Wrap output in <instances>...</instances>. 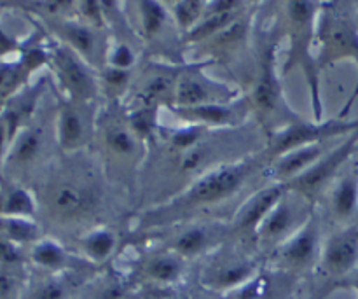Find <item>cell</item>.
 Masks as SVG:
<instances>
[{"label": "cell", "mask_w": 358, "mask_h": 299, "mask_svg": "<svg viewBox=\"0 0 358 299\" xmlns=\"http://www.w3.org/2000/svg\"><path fill=\"white\" fill-rule=\"evenodd\" d=\"M268 163L266 151L262 149L206 172L166 202L136 210L131 219L129 238L166 230L187 221L203 219L212 210L240 195L250 182L262 179Z\"/></svg>", "instance_id": "obj_1"}, {"label": "cell", "mask_w": 358, "mask_h": 299, "mask_svg": "<svg viewBox=\"0 0 358 299\" xmlns=\"http://www.w3.org/2000/svg\"><path fill=\"white\" fill-rule=\"evenodd\" d=\"M287 191H289L287 184H275V182H266L264 186L252 191L238 205L229 219L234 240L245 242L254 247L255 231Z\"/></svg>", "instance_id": "obj_23"}, {"label": "cell", "mask_w": 358, "mask_h": 299, "mask_svg": "<svg viewBox=\"0 0 358 299\" xmlns=\"http://www.w3.org/2000/svg\"><path fill=\"white\" fill-rule=\"evenodd\" d=\"M44 147V132L38 128H27L17 135L13 149V161L17 165H30L37 160Z\"/></svg>", "instance_id": "obj_35"}, {"label": "cell", "mask_w": 358, "mask_h": 299, "mask_svg": "<svg viewBox=\"0 0 358 299\" xmlns=\"http://www.w3.org/2000/svg\"><path fill=\"white\" fill-rule=\"evenodd\" d=\"M254 4L255 2H245V0H206L205 18L199 21L194 30L189 32L184 37L185 53H187V49L208 41L213 35L229 27L236 18L247 13Z\"/></svg>", "instance_id": "obj_25"}, {"label": "cell", "mask_w": 358, "mask_h": 299, "mask_svg": "<svg viewBox=\"0 0 358 299\" xmlns=\"http://www.w3.org/2000/svg\"><path fill=\"white\" fill-rule=\"evenodd\" d=\"M358 132V119H339L338 116L324 121H301L292 123L278 132L271 133L266 139V156L268 161L276 160L282 154L290 153L294 149L315 144L334 142V140L346 139L352 133Z\"/></svg>", "instance_id": "obj_12"}, {"label": "cell", "mask_w": 358, "mask_h": 299, "mask_svg": "<svg viewBox=\"0 0 358 299\" xmlns=\"http://www.w3.org/2000/svg\"><path fill=\"white\" fill-rule=\"evenodd\" d=\"M124 272L138 287L173 291L185 282L187 261L166 249L147 245Z\"/></svg>", "instance_id": "obj_18"}, {"label": "cell", "mask_w": 358, "mask_h": 299, "mask_svg": "<svg viewBox=\"0 0 358 299\" xmlns=\"http://www.w3.org/2000/svg\"><path fill=\"white\" fill-rule=\"evenodd\" d=\"M334 146V142L315 144V146L299 147V149H294L290 153L282 154L276 160L269 161L268 167L262 172V179H264V182L289 184L290 181H294L301 174H304L311 165L317 163Z\"/></svg>", "instance_id": "obj_28"}, {"label": "cell", "mask_w": 358, "mask_h": 299, "mask_svg": "<svg viewBox=\"0 0 358 299\" xmlns=\"http://www.w3.org/2000/svg\"><path fill=\"white\" fill-rule=\"evenodd\" d=\"M261 6L262 4L255 2L247 13L236 18L222 32L187 49V51L196 53V58L192 62H206L212 67H226L233 74L250 51L255 30H257Z\"/></svg>", "instance_id": "obj_10"}, {"label": "cell", "mask_w": 358, "mask_h": 299, "mask_svg": "<svg viewBox=\"0 0 358 299\" xmlns=\"http://www.w3.org/2000/svg\"><path fill=\"white\" fill-rule=\"evenodd\" d=\"M20 284L10 272H0V299H20Z\"/></svg>", "instance_id": "obj_38"}, {"label": "cell", "mask_w": 358, "mask_h": 299, "mask_svg": "<svg viewBox=\"0 0 358 299\" xmlns=\"http://www.w3.org/2000/svg\"><path fill=\"white\" fill-rule=\"evenodd\" d=\"M30 259L45 270L49 275H62V273H98L103 268H96L86 259L80 258L69 247L59 244L52 238H41L31 245Z\"/></svg>", "instance_id": "obj_24"}, {"label": "cell", "mask_w": 358, "mask_h": 299, "mask_svg": "<svg viewBox=\"0 0 358 299\" xmlns=\"http://www.w3.org/2000/svg\"><path fill=\"white\" fill-rule=\"evenodd\" d=\"M48 63L58 79L63 97L80 102H100L98 72L93 67L58 41L48 49Z\"/></svg>", "instance_id": "obj_20"}, {"label": "cell", "mask_w": 358, "mask_h": 299, "mask_svg": "<svg viewBox=\"0 0 358 299\" xmlns=\"http://www.w3.org/2000/svg\"><path fill=\"white\" fill-rule=\"evenodd\" d=\"M126 14L143 44L145 58L168 63H185L184 37L178 32L166 2L136 0L124 2Z\"/></svg>", "instance_id": "obj_8"}, {"label": "cell", "mask_w": 358, "mask_h": 299, "mask_svg": "<svg viewBox=\"0 0 358 299\" xmlns=\"http://www.w3.org/2000/svg\"><path fill=\"white\" fill-rule=\"evenodd\" d=\"M317 210V205L310 200L287 191L255 231L254 249L264 259L269 252L299 231Z\"/></svg>", "instance_id": "obj_15"}, {"label": "cell", "mask_w": 358, "mask_h": 299, "mask_svg": "<svg viewBox=\"0 0 358 299\" xmlns=\"http://www.w3.org/2000/svg\"><path fill=\"white\" fill-rule=\"evenodd\" d=\"M206 67L212 65L206 62H192V60H189L185 69L182 70L180 77H178L173 105L170 109L224 104V102L236 100L243 95L238 84H231L226 83V81L210 77L206 74Z\"/></svg>", "instance_id": "obj_19"}, {"label": "cell", "mask_w": 358, "mask_h": 299, "mask_svg": "<svg viewBox=\"0 0 358 299\" xmlns=\"http://www.w3.org/2000/svg\"><path fill=\"white\" fill-rule=\"evenodd\" d=\"M101 102H80L58 93L55 116L56 146L65 156L91 149Z\"/></svg>", "instance_id": "obj_13"}, {"label": "cell", "mask_w": 358, "mask_h": 299, "mask_svg": "<svg viewBox=\"0 0 358 299\" xmlns=\"http://www.w3.org/2000/svg\"><path fill=\"white\" fill-rule=\"evenodd\" d=\"M173 299H220L215 294L208 293L206 289H203L198 282H194L192 286L187 284H182L177 289L173 291Z\"/></svg>", "instance_id": "obj_37"}, {"label": "cell", "mask_w": 358, "mask_h": 299, "mask_svg": "<svg viewBox=\"0 0 358 299\" xmlns=\"http://www.w3.org/2000/svg\"><path fill=\"white\" fill-rule=\"evenodd\" d=\"M70 161L45 184L42 198L49 219L59 228L76 230L77 238L91 228L107 224L103 216L108 193L117 188L108 182L91 151L70 154Z\"/></svg>", "instance_id": "obj_2"}, {"label": "cell", "mask_w": 358, "mask_h": 299, "mask_svg": "<svg viewBox=\"0 0 358 299\" xmlns=\"http://www.w3.org/2000/svg\"><path fill=\"white\" fill-rule=\"evenodd\" d=\"M358 270V223L341 226L324 240L320 261L313 275L322 277L311 299H327L334 284Z\"/></svg>", "instance_id": "obj_16"}, {"label": "cell", "mask_w": 358, "mask_h": 299, "mask_svg": "<svg viewBox=\"0 0 358 299\" xmlns=\"http://www.w3.org/2000/svg\"><path fill=\"white\" fill-rule=\"evenodd\" d=\"M229 240H234L229 219L203 217V219L187 221V223L177 224V226L166 228V230L129 238L126 245H135V247L142 244L156 245V247L166 249V251L180 256L189 263L192 259L201 261Z\"/></svg>", "instance_id": "obj_7"}, {"label": "cell", "mask_w": 358, "mask_h": 299, "mask_svg": "<svg viewBox=\"0 0 358 299\" xmlns=\"http://www.w3.org/2000/svg\"><path fill=\"white\" fill-rule=\"evenodd\" d=\"M166 6L182 37L194 30L206 13V0H171Z\"/></svg>", "instance_id": "obj_33"}, {"label": "cell", "mask_w": 358, "mask_h": 299, "mask_svg": "<svg viewBox=\"0 0 358 299\" xmlns=\"http://www.w3.org/2000/svg\"><path fill=\"white\" fill-rule=\"evenodd\" d=\"M48 23L56 41L72 49L96 72L103 69L107 63L108 44H110L108 28H101L79 20L76 13L73 16L58 18V20H51Z\"/></svg>", "instance_id": "obj_21"}, {"label": "cell", "mask_w": 358, "mask_h": 299, "mask_svg": "<svg viewBox=\"0 0 358 299\" xmlns=\"http://www.w3.org/2000/svg\"><path fill=\"white\" fill-rule=\"evenodd\" d=\"M100 273V272H98ZM98 273H62L48 275L28 287L20 299H70Z\"/></svg>", "instance_id": "obj_31"}, {"label": "cell", "mask_w": 358, "mask_h": 299, "mask_svg": "<svg viewBox=\"0 0 358 299\" xmlns=\"http://www.w3.org/2000/svg\"><path fill=\"white\" fill-rule=\"evenodd\" d=\"M299 280L264 265L254 279L220 299H294Z\"/></svg>", "instance_id": "obj_26"}, {"label": "cell", "mask_w": 358, "mask_h": 299, "mask_svg": "<svg viewBox=\"0 0 358 299\" xmlns=\"http://www.w3.org/2000/svg\"><path fill=\"white\" fill-rule=\"evenodd\" d=\"M161 299H173V293L168 294V296H164V298H161Z\"/></svg>", "instance_id": "obj_43"}, {"label": "cell", "mask_w": 358, "mask_h": 299, "mask_svg": "<svg viewBox=\"0 0 358 299\" xmlns=\"http://www.w3.org/2000/svg\"><path fill=\"white\" fill-rule=\"evenodd\" d=\"M320 202H324L327 216L338 228L352 224L358 214V167L341 172Z\"/></svg>", "instance_id": "obj_27"}, {"label": "cell", "mask_w": 358, "mask_h": 299, "mask_svg": "<svg viewBox=\"0 0 358 299\" xmlns=\"http://www.w3.org/2000/svg\"><path fill=\"white\" fill-rule=\"evenodd\" d=\"M262 266L264 259L250 244L229 240L201 259L196 282L208 293L224 298L254 279Z\"/></svg>", "instance_id": "obj_9"}, {"label": "cell", "mask_w": 358, "mask_h": 299, "mask_svg": "<svg viewBox=\"0 0 358 299\" xmlns=\"http://www.w3.org/2000/svg\"><path fill=\"white\" fill-rule=\"evenodd\" d=\"M138 291V286L128 277L124 270H115L107 266L83 289L76 294L77 299H131Z\"/></svg>", "instance_id": "obj_30"}, {"label": "cell", "mask_w": 358, "mask_h": 299, "mask_svg": "<svg viewBox=\"0 0 358 299\" xmlns=\"http://www.w3.org/2000/svg\"><path fill=\"white\" fill-rule=\"evenodd\" d=\"M282 41L283 37L275 18L271 25L266 27L257 23L250 51L240 65L243 69L245 81L241 91L250 104L252 121L264 133L266 139L271 133L303 119V116L297 114L289 104L283 90L282 70L278 69V60H276Z\"/></svg>", "instance_id": "obj_3"}, {"label": "cell", "mask_w": 358, "mask_h": 299, "mask_svg": "<svg viewBox=\"0 0 358 299\" xmlns=\"http://www.w3.org/2000/svg\"><path fill=\"white\" fill-rule=\"evenodd\" d=\"M275 21L282 37L287 41L285 60L282 76L297 69L304 76L311 97V112L315 121H324V102H322L320 67L317 62V23L322 2L315 0H287L276 2Z\"/></svg>", "instance_id": "obj_5"}, {"label": "cell", "mask_w": 358, "mask_h": 299, "mask_svg": "<svg viewBox=\"0 0 358 299\" xmlns=\"http://www.w3.org/2000/svg\"><path fill=\"white\" fill-rule=\"evenodd\" d=\"M357 299H358V296H357Z\"/></svg>", "instance_id": "obj_44"}, {"label": "cell", "mask_w": 358, "mask_h": 299, "mask_svg": "<svg viewBox=\"0 0 358 299\" xmlns=\"http://www.w3.org/2000/svg\"><path fill=\"white\" fill-rule=\"evenodd\" d=\"M7 137H10V133H9V128H7L6 119H3V121H0V156H2L3 153V146H6Z\"/></svg>", "instance_id": "obj_42"}, {"label": "cell", "mask_w": 358, "mask_h": 299, "mask_svg": "<svg viewBox=\"0 0 358 299\" xmlns=\"http://www.w3.org/2000/svg\"><path fill=\"white\" fill-rule=\"evenodd\" d=\"M170 112L182 125L203 126L212 132L238 130L254 123L250 104L245 95L233 102L198 105V107H173L170 109Z\"/></svg>", "instance_id": "obj_22"}, {"label": "cell", "mask_w": 358, "mask_h": 299, "mask_svg": "<svg viewBox=\"0 0 358 299\" xmlns=\"http://www.w3.org/2000/svg\"><path fill=\"white\" fill-rule=\"evenodd\" d=\"M0 214L6 217H31L37 214V205L30 193L23 188H10L0 196Z\"/></svg>", "instance_id": "obj_34"}, {"label": "cell", "mask_w": 358, "mask_h": 299, "mask_svg": "<svg viewBox=\"0 0 358 299\" xmlns=\"http://www.w3.org/2000/svg\"><path fill=\"white\" fill-rule=\"evenodd\" d=\"M353 62L358 67V11L352 2H322L317 23V62L320 70L339 62ZM358 98V81L352 97L338 114L348 119Z\"/></svg>", "instance_id": "obj_6"}, {"label": "cell", "mask_w": 358, "mask_h": 299, "mask_svg": "<svg viewBox=\"0 0 358 299\" xmlns=\"http://www.w3.org/2000/svg\"><path fill=\"white\" fill-rule=\"evenodd\" d=\"M133 81H135V72L112 69V67H103L98 70L101 102H124L126 104Z\"/></svg>", "instance_id": "obj_32"}, {"label": "cell", "mask_w": 358, "mask_h": 299, "mask_svg": "<svg viewBox=\"0 0 358 299\" xmlns=\"http://www.w3.org/2000/svg\"><path fill=\"white\" fill-rule=\"evenodd\" d=\"M90 151L101 165L108 182L121 193L133 195L150 146L129 125L124 102H101Z\"/></svg>", "instance_id": "obj_4"}, {"label": "cell", "mask_w": 358, "mask_h": 299, "mask_svg": "<svg viewBox=\"0 0 358 299\" xmlns=\"http://www.w3.org/2000/svg\"><path fill=\"white\" fill-rule=\"evenodd\" d=\"M17 42L13 37L6 34V32L0 30V55H9V53L16 51Z\"/></svg>", "instance_id": "obj_41"}, {"label": "cell", "mask_w": 358, "mask_h": 299, "mask_svg": "<svg viewBox=\"0 0 358 299\" xmlns=\"http://www.w3.org/2000/svg\"><path fill=\"white\" fill-rule=\"evenodd\" d=\"M3 230L10 242L17 244H35L41 240V228L27 217H7L3 219Z\"/></svg>", "instance_id": "obj_36"}, {"label": "cell", "mask_w": 358, "mask_h": 299, "mask_svg": "<svg viewBox=\"0 0 358 299\" xmlns=\"http://www.w3.org/2000/svg\"><path fill=\"white\" fill-rule=\"evenodd\" d=\"M322 235L324 224L320 212L317 210L299 231L266 256L264 265L297 279H303L308 273H315L325 240Z\"/></svg>", "instance_id": "obj_11"}, {"label": "cell", "mask_w": 358, "mask_h": 299, "mask_svg": "<svg viewBox=\"0 0 358 299\" xmlns=\"http://www.w3.org/2000/svg\"><path fill=\"white\" fill-rule=\"evenodd\" d=\"M358 149V132L352 133L346 139L339 140L331 151L324 154L320 160L315 165H311L304 174H301L299 177L290 181L287 184L289 191L296 193V195L303 196V198L310 200L311 203H315L318 209V202L322 200V196L327 193V189L331 188L332 182L341 175L343 168L348 165V161L352 160L353 154Z\"/></svg>", "instance_id": "obj_17"}, {"label": "cell", "mask_w": 358, "mask_h": 299, "mask_svg": "<svg viewBox=\"0 0 358 299\" xmlns=\"http://www.w3.org/2000/svg\"><path fill=\"white\" fill-rule=\"evenodd\" d=\"M185 63H168L145 58L136 69L131 91L126 100L129 109H170L173 105L175 88Z\"/></svg>", "instance_id": "obj_14"}, {"label": "cell", "mask_w": 358, "mask_h": 299, "mask_svg": "<svg viewBox=\"0 0 358 299\" xmlns=\"http://www.w3.org/2000/svg\"><path fill=\"white\" fill-rule=\"evenodd\" d=\"M73 252L96 268H107L121 252V235L110 224L91 228L73 240Z\"/></svg>", "instance_id": "obj_29"}, {"label": "cell", "mask_w": 358, "mask_h": 299, "mask_svg": "<svg viewBox=\"0 0 358 299\" xmlns=\"http://www.w3.org/2000/svg\"><path fill=\"white\" fill-rule=\"evenodd\" d=\"M336 291H355V294L358 296V270L350 273V275L345 277L343 280H339L338 284H334L331 289V294L336 293Z\"/></svg>", "instance_id": "obj_40"}, {"label": "cell", "mask_w": 358, "mask_h": 299, "mask_svg": "<svg viewBox=\"0 0 358 299\" xmlns=\"http://www.w3.org/2000/svg\"><path fill=\"white\" fill-rule=\"evenodd\" d=\"M23 261V254L10 240H0V263L6 266L20 265Z\"/></svg>", "instance_id": "obj_39"}]
</instances>
